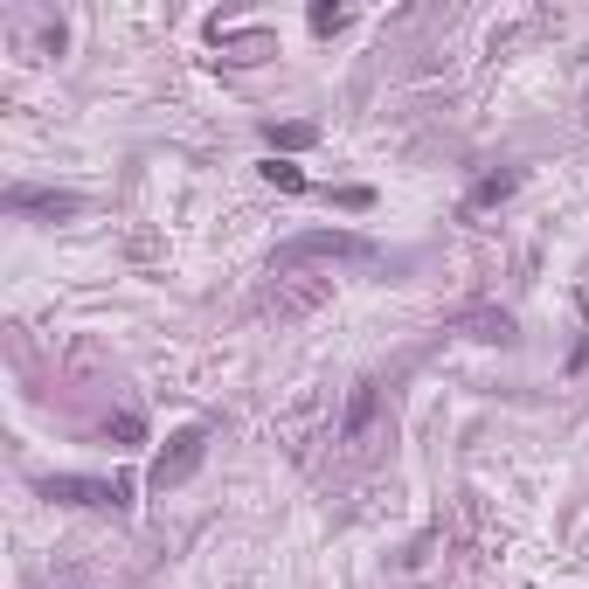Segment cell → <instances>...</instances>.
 <instances>
[{"mask_svg":"<svg viewBox=\"0 0 589 589\" xmlns=\"http://www.w3.org/2000/svg\"><path fill=\"white\" fill-rule=\"evenodd\" d=\"M313 257H326V264H368L375 243L354 236V229H298V236L277 243L271 264H277V271H298V264H313Z\"/></svg>","mask_w":589,"mask_h":589,"instance_id":"1","label":"cell"},{"mask_svg":"<svg viewBox=\"0 0 589 589\" xmlns=\"http://www.w3.org/2000/svg\"><path fill=\"white\" fill-rule=\"evenodd\" d=\"M209 438H215V430L209 423H188V430H173V438L160 444V457H152V472H146V485H152V493H181V485L201 472V457H209Z\"/></svg>","mask_w":589,"mask_h":589,"instance_id":"2","label":"cell"},{"mask_svg":"<svg viewBox=\"0 0 589 589\" xmlns=\"http://www.w3.org/2000/svg\"><path fill=\"white\" fill-rule=\"evenodd\" d=\"M42 499H56V506H125V499H133V485H125V478L56 472V478H42Z\"/></svg>","mask_w":589,"mask_h":589,"instance_id":"3","label":"cell"},{"mask_svg":"<svg viewBox=\"0 0 589 589\" xmlns=\"http://www.w3.org/2000/svg\"><path fill=\"white\" fill-rule=\"evenodd\" d=\"M375 423H381V381H375V375H361V381H354V396H347L340 444H354V451H361V444L375 438Z\"/></svg>","mask_w":589,"mask_h":589,"instance_id":"4","label":"cell"},{"mask_svg":"<svg viewBox=\"0 0 589 589\" xmlns=\"http://www.w3.org/2000/svg\"><path fill=\"white\" fill-rule=\"evenodd\" d=\"M451 326L472 333V340H485V347H514V340H520V333H514V313H499V305H472V313H457Z\"/></svg>","mask_w":589,"mask_h":589,"instance_id":"5","label":"cell"},{"mask_svg":"<svg viewBox=\"0 0 589 589\" xmlns=\"http://www.w3.org/2000/svg\"><path fill=\"white\" fill-rule=\"evenodd\" d=\"M8 209H14V215H49V222H56V215H76L84 201H76L70 188H8Z\"/></svg>","mask_w":589,"mask_h":589,"instance_id":"6","label":"cell"},{"mask_svg":"<svg viewBox=\"0 0 589 589\" xmlns=\"http://www.w3.org/2000/svg\"><path fill=\"white\" fill-rule=\"evenodd\" d=\"M514 188H520V173H514V167L478 173V181H472V194H465V215H478V209H499V201L514 194Z\"/></svg>","mask_w":589,"mask_h":589,"instance_id":"7","label":"cell"},{"mask_svg":"<svg viewBox=\"0 0 589 589\" xmlns=\"http://www.w3.org/2000/svg\"><path fill=\"white\" fill-rule=\"evenodd\" d=\"M313 139H319V125H305V118L271 125V152H298V146H313Z\"/></svg>","mask_w":589,"mask_h":589,"instance_id":"8","label":"cell"},{"mask_svg":"<svg viewBox=\"0 0 589 589\" xmlns=\"http://www.w3.org/2000/svg\"><path fill=\"white\" fill-rule=\"evenodd\" d=\"M257 173H264V181H271V188H285V194H305V173H298L292 160H277V152H271V160H264Z\"/></svg>","mask_w":589,"mask_h":589,"instance_id":"9","label":"cell"},{"mask_svg":"<svg viewBox=\"0 0 589 589\" xmlns=\"http://www.w3.org/2000/svg\"><path fill=\"white\" fill-rule=\"evenodd\" d=\"M305 21H313V35H333V29H347V8H326V0H319Z\"/></svg>","mask_w":589,"mask_h":589,"instance_id":"10","label":"cell"},{"mask_svg":"<svg viewBox=\"0 0 589 589\" xmlns=\"http://www.w3.org/2000/svg\"><path fill=\"white\" fill-rule=\"evenodd\" d=\"M112 438H118L125 451H133V444L146 438V423H139V417H112Z\"/></svg>","mask_w":589,"mask_h":589,"instance_id":"11","label":"cell"},{"mask_svg":"<svg viewBox=\"0 0 589 589\" xmlns=\"http://www.w3.org/2000/svg\"><path fill=\"white\" fill-rule=\"evenodd\" d=\"M333 201L340 209H375V188H333Z\"/></svg>","mask_w":589,"mask_h":589,"instance_id":"12","label":"cell"}]
</instances>
